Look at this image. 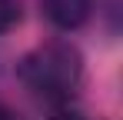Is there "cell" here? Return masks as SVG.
Returning a JSON list of instances; mask_svg holds the SVG:
<instances>
[{
    "label": "cell",
    "instance_id": "6da1fadb",
    "mask_svg": "<svg viewBox=\"0 0 123 120\" xmlns=\"http://www.w3.org/2000/svg\"><path fill=\"white\" fill-rule=\"evenodd\" d=\"M23 87L47 103H67L83 83V53L70 40H47L17 67Z\"/></svg>",
    "mask_w": 123,
    "mask_h": 120
},
{
    "label": "cell",
    "instance_id": "7a4b0ae2",
    "mask_svg": "<svg viewBox=\"0 0 123 120\" xmlns=\"http://www.w3.org/2000/svg\"><path fill=\"white\" fill-rule=\"evenodd\" d=\"M40 7L57 30H77L93 13V0H40Z\"/></svg>",
    "mask_w": 123,
    "mask_h": 120
},
{
    "label": "cell",
    "instance_id": "3957f363",
    "mask_svg": "<svg viewBox=\"0 0 123 120\" xmlns=\"http://www.w3.org/2000/svg\"><path fill=\"white\" fill-rule=\"evenodd\" d=\"M20 10H23L20 0H0V33H7L10 27L20 23Z\"/></svg>",
    "mask_w": 123,
    "mask_h": 120
},
{
    "label": "cell",
    "instance_id": "277c9868",
    "mask_svg": "<svg viewBox=\"0 0 123 120\" xmlns=\"http://www.w3.org/2000/svg\"><path fill=\"white\" fill-rule=\"evenodd\" d=\"M50 120H83V113H77V110H57Z\"/></svg>",
    "mask_w": 123,
    "mask_h": 120
},
{
    "label": "cell",
    "instance_id": "5b68a950",
    "mask_svg": "<svg viewBox=\"0 0 123 120\" xmlns=\"http://www.w3.org/2000/svg\"><path fill=\"white\" fill-rule=\"evenodd\" d=\"M0 120H20V117H17V113H13V110H10V107L0 100Z\"/></svg>",
    "mask_w": 123,
    "mask_h": 120
}]
</instances>
